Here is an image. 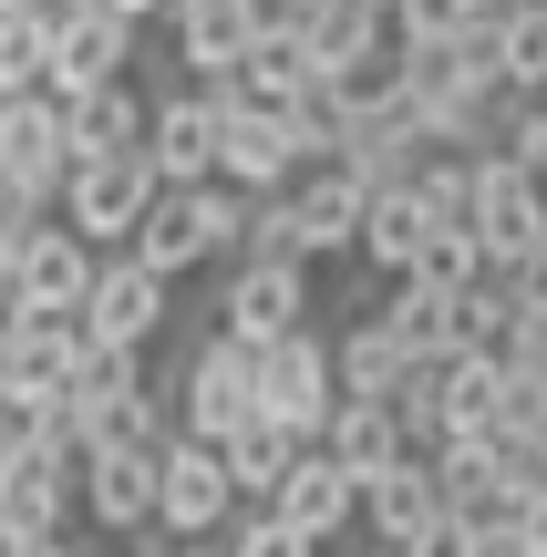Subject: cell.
<instances>
[{"label":"cell","mask_w":547,"mask_h":557,"mask_svg":"<svg viewBox=\"0 0 547 557\" xmlns=\"http://www.w3.org/2000/svg\"><path fill=\"white\" fill-rule=\"evenodd\" d=\"M217 455H227V485L269 506V496H279V475H289V455H300V434H279L269 413H248V423H227V434H217Z\"/></svg>","instance_id":"83f0119b"},{"label":"cell","mask_w":547,"mask_h":557,"mask_svg":"<svg viewBox=\"0 0 547 557\" xmlns=\"http://www.w3.org/2000/svg\"><path fill=\"white\" fill-rule=\"evenodd\" d=\"M227 557H321V537H300L279 506H259V517H238V527H227Z\"/></svg>","instance_id":"d6a6232c"},{"label":"cell","mask_w":547,"mask_h":557,"mask_svg":"<svg viewBox=\"0 0 547 557\" xmlns=\"http://www.w3.org/2000/svg\"><path fill=\"white\" fill-rule=\"evenodd\" d=\"M403 278H434V289H465V278H486V248H475V227H434L424 248H413Z\"/></svg>","instance_id":"1f68e13d"},{"label":"cell","mask_w":547,"mask_h":557,"mask_svg":"<svg viewBox=\"0 0 547 557\" xmlns=\"http://www.w3.org/2000/svg\"><path fill=\"white\" fill-rule=\"evenodd\" d=\"M310 83H321V62H310L300 21H289V11H269V32L248 41V52H238V73H227V94H238V103H279V114H289Z\"/></svg>","instance_id":"44dd1931"},{"label":"cell","mask_w":547,"mask_h":557,"mask_svg":"<svg viewBox=\"0 0 547 557\" xmlns=\"http://www.w3.org/2000/svg\"><path fill=\"white\" fill-rule=\"evenodd\" d=\"M156 455L165 444H114V455H83V506H94L103 527H156Z\"/></svg>","instance_id":"603a6c76"},{"label":"cell","mask_w":547,"mask_h":557,"mask_svg":"<svg viewBox=\"0 0 547 557\" xmlns=\"http://www.w3.org/2000/svg\"><path fill=\"white\" fill-rule=\"evenodd\" d=\"M269 11H310V0H269Z\"/></svg>","instance_id":"f35d334b"},{"label":"cell","mask_w":547,"mask_h":557,"mask_svg":"<svg viewBox=\"0 0 547 557\" xmlns=\"http://www.w3.org/2000/svg\"><path fill=\"white\" fill-rule=\"evenodd\" d=\"M362 197H372V186L351 176L341 156H310L300 176H289V227H300V259H341L351 227H362Z\"/></svg>","instance_id":"4fadbf2b"},{"label":"cell","mask_w":547,"mask_h":557,"mask_svg":"<svg viewBox=\"0 0 547 557\" xmlns=\"http://www.w3.org/2000/svg\"><path fill=\"white\" fill-rule=\"evenodd\" d=\"M227 517H238L227 455L197 444V434H165V455H156V527H165V537H217Z\"/></svg>","instance_id":"ba28073f"},{"label":"cell","mask_w":547,"mask_h":557,"mask_svg":"<svg viewBox=\"0 0 547 557\" xmlns=\"http://www.w3.org/2000/svg\"><path fill=\"white\" fill-rule=\"evenodd\" d=\"M331 403H341V382H331V341H310V331H279V341H259V413L279 423V434L321 444Z\"/></svg>","instance_id":"52a82bcc"},{"label":"cell","mask_w":547,"mask_h":557,"mask_svg":"<svg viewBox=\"0 0 547 557\" xmlns=\"http://www.w3.org/2000/svg\"><path fill=\"white\" fill-rule=\"evenodd\" d=\"M145 207H156V165L145 156H83L73 176H62V227H73L83 248H124Z\"/></svg>","instance_id":"5b68a950"},{"label":"cell","mask_w":547,"mask_h":557,"mask_svg":"<svg viewBox=\"0 0 547 557\" xmlns=\"http://www.w3.org/2000/svg\"><path fill=\"white\" fill-rule=\"evenodd\" d=\"M238 227H248V207H238V186H156V207L135 218V259L156 269V278H186L197 259H217V248H238Z\"/></svg>","instance_id":"6da1fadb"},{"label":"cell","mask_w":547,"mask_h":557,"mask_svg":"<svg viewBox=\"0 0 547 557\" xmlns=\"http://www.w3.org/2000/svg\"><path fill=\"white\" fill-rule=\"evenodd\" d=\"M300 176V135L279 103H217V186H289Z\"/></svg>","instance_id":"8fae6325"},{"label":"cell","mask_w":547,"mask_h":557,"mask_svg":"<svg viewBox=\"0 0 547 557\" xmlns=\"http://www.w3.org/2000/svg\"><path fill=\"white\" fill-rule=\"evenodd\" d=\"M310 289H300V259H238V278H227L217 299V331L238 341H279V331H310Z\"/></svg>","instance_id":"2e32d148"},{"label":"cell","mask_w":547,"mask_h":557,"mask_svg":"<svg viewBox=\"0 0 547 557\" xmlns=\"http://www.w3.org/2000/svg\"><path fill=\"white\" fill-rule=\"evenodd\" d=\"M41 73H52V21L0 11V94H41Z\"/></svg>","instance_id":"4dcf8cb0"},{"label":"cell","mask_w":547,"mask_h":557,"mask_svg":"<svg viewBox=\"0 0 547 557\" xmlns=\"http://www.w3.org/2000/svg\"><path fill=\"white\" fill-rule=\"evenodd\" d=\"M321 455L341 465L351 485L383 475L393 455H413V444H403V413H393V393H341V403H331V423H321Z\"/></svg>","instance_id":"ffe728a7"},{"label":"cell","mask_w":547,"mask_h":557,"mask_svg":"<svg viewBox=\"0 0 547 557\" xmlns=\"http://www.w3.org/2000/svg\"><path fill=\"white\" fill-rule=\"evenodd\" d=\"M403 372H413V351H403V341H393L372 310L351 320L341 351H331V382H341V393H403Z\"/></svg>","instance_id":"f1b7e54d"},{"label":"cell","mask_w":547,"mask_h":557,"mask_svg":"<svg viewBox=\"0 0 547 557\" xmlns=\"http://www.w3.org/2000/svg\"><path fill=\"white\" fill-rule=\"evenodd\" d=\"M11 289H21V310H83V289H94V248L73 238V227H21V248H11Z\"/></svg>","instance_id":"ac0fdd59"},{"label":"cell","mask_w":547,"mask_h":557,"mask_svg":"<svg viewBox=\"0 0 547 557\" xmlns=\"http://www.w3.org/2000/svg\"><path fill=\"white\" fill-rule=\"evenodd\" d=\"M165 11H176V62L197 83H227L238 52L269 32V0H165Z\"/></svg>","instance_id":"9a60e30c"},{"label":"cell","mask_w":547,"mask_h":557,"mask_svg":"<svg viewBox=\"0 0 547 557\" xmlns=\"http://www.w3.org/2000/svg\"><path fill=\"white\" fill-rule=\"evenodd\" d=\"M289 21H300L321 73H351V62L393 52V11H372V0H310V11H289Z\"/></svg>","instance_id":"d4e9b609"},{"label":"cell","mask_w":547,"mask_h":557,"mask_svg":"<svg viewBox=\"0 0 547 557\" xmlns=\"http://www.w3.org/2000/svg\"><path fill=\"white\" fill-rule=\"evenodd\" d=\"M0 557H73V547H62V537H41V547H0Z\"/></svg>","instance_id":"8d00e7d4"},{"label":"cell","mask_w":547,"mask_h":557,"mask_svg":"<svg viewBox=\"0 0 547 557\" xmlns=\"http://www.w3.org/2000/svg\"><path fill=\"white\" fill-rule=\"evenodd\" d=\"M83 320L73 310H21V331L0 341V393H62V382L83 372Z\"/></svg>","instance_id":"e0dca14e"},{"label":"cell","mask_w":547,"mask_h":557,"mask_svg":"<svg viewBox=\"0 0 547 557\" xmlns=\"http://www.w3.org/2000/svg\"><path fill=\"white\" fill-rule=\"evenodd\" d=\"M424 238H434V218H424V197H413V186H372V197H362V227H351V248H362L372 269L403 278Z\"/></svg>","instance_id":"4316f807"},{"label":"cell","mask_w":547,"mask_h":557,"mask_svg":"<svg viewBox=\"0 0 547 557\" xmlns=\"http://www.w3.org/2000/svg\"><path fill=\"white\" fill-rule=\"evenodd\" d=\"M124 62H135V21H114V11H62L52 21V73H41V94L52 103H73V94H94V83H114Z\"/></svg>","instance_id":"7c38bea8"},{"label":"cell","mask_w":547,"mask_h":557,"mask_svg":"<svg viewBox=\"0 0 547 557\" xmlns=\"http://www.w3.org/2000/svg\"><path fill=\"white\" fill-rule=\"evenodd\" d=\"M372 320H383V331L403 341L413 361H445V351H465V289H434V278H393V299H383Z\"/></svg>","instance_id":"cb8c5ba5"},{"label":"cell","mask_w":547,"mask_h":557,"mask_svg":"<svg viewBox=\"0 0 547 557\" xmlns=\"http://www.w3.org/2000/svg\"><path fill=\"white\" fill-rule=\"evenodd\" d=\"M517 537L547 557V485H527V496H517Z\"/></svg>","instance_id":"d590c367"},{"label":"cell","mask_w":547,"mask_h":557,"mask_svg":"<svg viewBox=\"0 0 547 557\" xmlns=\"http://www.w3.org/2000/svg\"><path fill=\"white\" fill-rule=\"evenodd\" d=\"M176 403H186V434L197 444H217L227 423H248L259 413V341L207 331L197 351H186V372H176Z\"/></svg>","instance_id":"3957f363"},{"label":"cell","mask_w":547,"mask_h":557,"mask_svg":"<svg viewBox=\"0 0 547 557\" xmlns=\"http://www.w3.org/2000/svg\"><path fill=\"white\" fill-rule=\"evenodd\" d=\"M496 156H507V165H527V176L547 186V94L517 103V124H507V145H496Z\"/></svg>","instance_id":"836d02e7"},{"label":"cell","mask_w":547,"mask_h":557,"mask_svg":"<svg viewBox=\"0 0 547 557\" xmlns=\"http://www.w3.org/2000/svg\"><path fill=\"white\" fill-rule=\"evenodd\" d=\"M465 227H475V248H486V269H527L547 248V186L527 176V165H507V156H475Z\"/></svg>","instance_id":"7a4b0ae2"},{"label":"cell","mask_w":547,"mask_h":557,"mask_svg":"<svg viewBox=\"0 0 547 557\" xmlns=\"http://www.w3.org/2000/svg\"><path fill=\"white\" fill-rule=\"evenodd\" d=\"M217 103H227V83L145 103V165H156V186H207L217 176Z\"/></svg>","instance_id":"9c48e42d"},{"label":"cell","mask_w":547,"mask_h":557,"mask_svg":"<svg viewBox=\"0 0 547 557\" xmlns=\"http://www.w3.org/2000/svg\"><path fill=\"white\" fill-rule=\"evenodd\" d=\"M496 73H507V94H547V11L537 0L496 11Z\"/></svg>","instance_id":"f546056e"},{"label":"cell","mask_w":547,"mask_h":557,"mask_svg":"<svg viewBox=\"0 0 547 557\" xmlns=\"http://www.w3.org/2000/svg\"><path fill=\"white\" fill-rule=\"evenodd\" d=\"M424 465H434V496H445L455 527H507L517 517V485H507V465H496L486 434H445Z\"/></svg>","instance_id":"5bb4252c"},{"label":"cell","mask_w":547,"mask_h":557,"mask_svg":"<svg viewBox=\"0 0 547 557\" xmlns=\"http://www.w3.org/2000/svg\"><path fill=\"white\" fill-rule=\"evenodd\" d=\"M62 176H73V135H62V103L52 94H0V186L21 207H52Z\"/></svg>","instance_id":"277c9868"},{"label":"cell","mask_w":547,"mask_h":557,"mask_svg":"<svg viewBox=\"0 0 547 557\" xmlns=\"http://www.w3.org/2000/svg\"><path fill=\"white\" fill-rule=\"evenodd\" d=\"M465 0H393V41H445V32H465Z\"/></svg>","instance_id":"e575fe53"},{"label":"cell","mask_w":547,"mask_h":557,"mask_svg":"<svg viewBox=\"0 0 547 557\" xmlns=\"http://www.w3.org/2000/svg\"><path fill=\"white\" fill-rule=\"evenodd\" d=\"M507 413V361L496 351H445L434 361V444L445 434H486Z\"/></svg>","instance_id":"7402d4cb"},{"label":"cell","mask_w":547,"mask_h":557,"mask_svg":"<svg viewBox=\"0 0 547 557\" xmlns=\"http://www.w3.org/2000/svg\"><path fill=\"white\" fill-rule=\"evenodd\" d=\"M269 506H279V517L300 527V537H321V547H331V537H341L351 517H362V485H351L341 465L321 455V444H300V455H289V475H279V496H269Z\"/></svg>","instance_id":"d6986e66"},{"label":"cell","mask_w":547,"mask_h":557,"mask_svg":"<svg viewBox=\"0 0 547 557\" xmlns=\"http://www.w3.org/2000/svg\"><path fill=\"white\" fill-rule=\"evenodd\" d=\"M176 278H156L135 259V248H124V259H94V289H83V341H94V351H145V341L165 331V310H176Z\"/></svg>","instance_id":"8992f818"},{"label":"cell","mask_w":547,"mask_h":557,"mask_svg":"<svg viewBox=\"0 0 547 557\" xmlns=\"http://www.w3.org/2000/svg\"><path fill=\"white\" fill-rule=\"evenodd\" d=\"M62 135H73V165L83 156H145V103H135V83H94V94H73L62 103Z\"/></svg>","instance_id":"484cf974"},{"label":"cell","mask_w":547,"mask_h":557,"mask_svg":"<svg viewBox=\"0 0 547 557\" xmlns=\"http://www.w3.org/2000/svg\"><path fill=\"white\" fill-rule=\"evenodd\" d=\"M11 248H21V238H11V227H0V289H11Z\"/></svg>","instance_id":"74e56055"},{"label":"cell","mask_w":547,"mask_h":557,"mask_svg":"<svg viewBox=\"0 0 547 557\" xmlns=\"http://www.w3.org/2000/svg\"><path fill=\"white\" fill-rule=\"evenodd\" d=\"M362 527H372V557H413L434 527H445L434 465H424V455H393L383 475H362Z\"/></svg>","instance_id":"30bf717a"}]
</instances>
